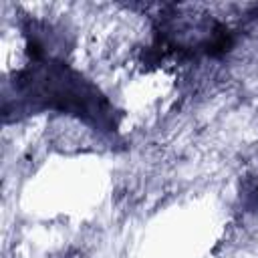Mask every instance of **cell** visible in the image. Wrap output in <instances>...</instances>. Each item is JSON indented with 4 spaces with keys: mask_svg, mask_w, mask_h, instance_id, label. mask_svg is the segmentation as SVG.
Returning <instances> with one entry per match:
<instances>
[{
    "mask_svg": "<svg viewBox=\"0 0 258 258\" xmlns=\"http://www.w3.org/2000/svg\"><path fill=\"white\" fill-rule=\"evenodd\" d=\"M16 97L34 99L38 109H58L91 121L101 131H115L113 109L105 97L79 73L58 60L36 62L22 71L16 81Z\"/></svg>",
    "mask_w": 258,
    "mask_h": 258,
    "instance_id": "obj_1",
    "label": "cell"
}]
</instances>
